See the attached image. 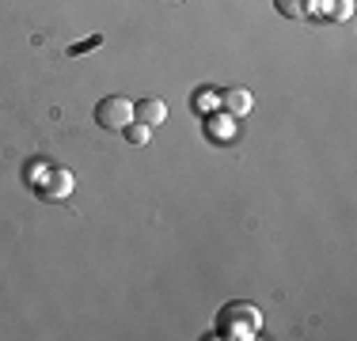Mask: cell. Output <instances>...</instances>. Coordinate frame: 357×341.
<instances>
[{"mask_svg":"<svg viewBox=\"0 0 357 341\" xmlns=\"http://www.w3.org/2000/svg\"><path fill=\"white\" fill-rule=\"evenodd\" d=\"M133 122V102L122 95H107L96 102V125L107 133H122L126 125Z\"/></svg>","mask_w":357,"mask_h":341,"instance_id":"obj_1","label":"cell"},{"mask_svg":"<svg viewBox=\"0 0 357 341\" xmlns=\"http://www.w3.org/2000/svg\"><path fill=\"white\" fill-rule=\"evenodd\" d=\"M35 190H38L42 201H61V198L73 193V175L69 170H50L42 182H35Z\"/></svg>","mask_w":357,"mask_h":341,"instance_id":"obj_2","label":"cell"},{"mask_svg":"<svg viewBox=\"0 0 357 341\" xmlns=\"http://www.w3.org/2000/svg\"><path fill=\"white\" fill-rule=\"evenodd\" d=\"M133 122L149 125V129L164 125L167 122V102L164 99H141V102H133Z\"/></svg>","mask_w":357,"mask_h":341,"instance_id":"obj_3","label":"cell"},{"mask_svg":"<svg viewBox=\"0 0 357 341\" xmlns=\"http://www.w3.org/2000/svg\"><path fill=\"white\" fill-rule=\"evenodd\" d=\"M220 102H225L228 118H248V114H251V91H248V88H228V91H220Z\"/></svg>","mask_w":357,"mask_h":341,"instance_id":"obj_4","label":"cell"},{"mask_svg":"<svg viewBox=\"0 0 357 341\" xmlns=\"http://www.w3.org/2000/svg\"><path fill=\"white\" fill-rule=\"evenodd\" d=\"M312 4H316V0H274V8L285 19H304V15L312 12Z\"/></svg>","mask_w":357,"mask_h":341,"instance_id":"obj_5","label":"cell"},{"mask_svg":"<svg viewBox=\"0 0 357 341\" xmlns=\"http://www.w3.org/2000/svg\"><path fill=\"white\" fill-rule=\"evenodd\" d=\"M323 15H327V19H350L354 0H323Z\"/></svg>","mask_w":357,"mask_h":341,"instance_id":"obj_6","label":"cell"},{"mask_svg":"<svg viewBox=\"0 0 357 341\" xmlns=\"http://www.w3.org/2000/svg\"><path fill=\"white\" fill-rule=\"evenodd\" d=\"M122 133H126V141H130V144H144V141H149V125H141V122H130Z\"/></svg>","mask_w":357,"mask_h":341,"instance_id":"obj_7","label":"cell"},{"mask_svg":"<svg viewBox=\"0 0 357 341\" xmlns=\"http://www.w3.org/2000/svg\"><path fill=\"white\" fill-rule=\"evenodd\" d=\"M99 42H103V38H88V42H80V46H73V49H69V54L76 57V54H84V49H96V46H99Z\"/></svg>","mask_w":357,"mask_h":341,"instance_id":"obj_8","label":"cell"},{"mask_svg":"<svg viewBox=\"0 0 357 341\" xmlns=\"http://www.w3.org/2000/svg\"><path fill=\"white\" fill-rule=\"evenodd\" d=\"M172 4H178V0H172Z\"/></svg>","mask_w":357,"mask_h":341,"instance_id":"obj_9","label":"cell"}]
</instances>
